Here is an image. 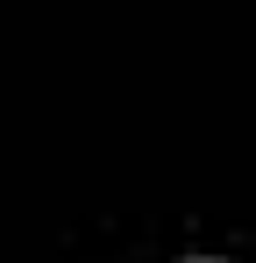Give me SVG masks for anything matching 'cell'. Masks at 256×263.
<instances>
[]
</instances>
